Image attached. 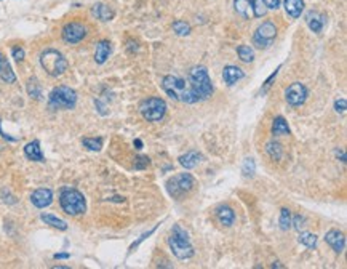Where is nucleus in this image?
Returning <instances> with one entry per match:
<instances>
[{"mask_svg":"<svg viewBox=\"0 0 347 269\" xmlns=\"http://www.w3.org/2000/svg\"><path fill=\"white\" fill-rule=\"evenodd\" d=\"M162 87H164L165 93L174 99V101H182V103H197V98L194 96V93L190 91L189 83L181 79V77L176 75H167L162 80Z\"/></svg>","mask_w":347,"mask_h":269,"instance_id":"1","label":"nucleus"},{"mask_svg":"<svg viewBox=\"0 0 347 269\" xmlns=\"http://www.w3.org/2000/svg\"><path fill=\"white\" fill-rule=\"evenodd\" d=\"M189 87L190 91L197 98V101H203L213 95V85L208 75L206 67L195 66L189 71Z\"/></svg>","mask_w":347,"mask_h":269,"instance_id":"2","label":"nucleus"},{"mask_svg":"<svg viewBox=\"0 0 347 269\" xmlns=\"http://www.w3.org/2000/svg\"><path fill=\"white\" fill-rule=\"evenodd\" d=\"M59 204H61V209L67 215H71V217L83 215L85 210H87V202H85L83 194L80 191L72 189V188H66L61 191Z\"/></svg>","mask_w":347,"mask_h":269,"instance_id":"3","label":"nucleus"},{"mask_svg":"<svg viewBox=\"0 0 347 269\" xmlns=\"http://www.w3.org/2000/svg\"><path fill=\"white\" fill-rule=\"evenodd\" d=\"M40 64L51 77L63 75L67 69V61L58 50H45L40 55Z\"/></svg>","mask_w":347,"mask_h":269,"instance_id":"4","label":"nucleus"},{"mask_svg":"<svg viewBox=\"0 0 347 269\" xmlns=\"http://www.w3.org/2000/svg\"><path fill=\"white\" fill-rule=\"evenodd\" d=\"M48 101H50V106L56 107V109H72L77 103V93L72 88L61 85L51 90Z\"/></svg>","mask_w":347,"mask_h":269,"instance_id":"5","label":"nucleus"},{"mask_svg":"<svg viewBox=\"0 0 347 269\" xmlns=\"http://www.w3.org/2000/svg\"><path fill=\"white\" fill-rule=\"evenodd\" d=\"M194 186H195V180L192 178V175H189V173H179V175L173 176L172 180L167 181L168 194L174 199H179L184 194H187L189 191H192Z\"/></svg>","mask_w":347,"mask_h":269,"instance_id":"6","label":"nucleus"},{"mask_svg":"<svg viewBox=\"0 0 347 269\" xmlns=\"http://www.w3.org/2000/svg\"><path fill=\"white\" fill-rule=\"evenodd\" d=\"M140 111L148 122H159L167 112V104L162 98H148L141 103Z\"/></svg>","mask_w":347,"mask_h":269,"instance_id":"7","label":"nucleus"},{"mask_svg":"<svg viewBox=\"0 0 347 269\" xmlns=\"http://www.w3.org/2000/svg\"><path fill=\"white\" fill-rule=\"evenodd\" d=\"M275 35H277L275 24L271 21H266L256 29V32L253 35V43L256 45L258 48H269L272 45Z\"/></svg>","mask_w":347,"mask_h":269,"instance_id":"8","label":"nucleus"},{"mask_svg":"<svg viewBox=\"0 0 347 269\" xmlns=\"http://www.w3.org/2000/svg\"><path fill=\"white\" fill-rule=\"evenodd\" d=\"M285 98H287V103L293 107H298L301 104L306 103L307 99V88L303 85L301 82H295L287 88L285 91Z\"/></svg>","mask_w":347,"mask_h":269,"instance_id":"9","label":"nucleus"},{"mask_svg":"<svg viewBox=\"0 0 347 269\" xmlns=\"http://www.w3.org/2000/svg\"><path fill=\"white\" fill-rule=\"evenodd\" d=\"M168 245L172 249L173 255L179 260H189L194 257V249L192 245L189 244V241H184V239H178V237H170L168 239Z\"/></svg>","mask_w":347,"mask_h":269,"instance_id":"10","label":"nucleus"},{"mask_svg":"<svg viewBox=\"0 0 347 269\" xmlns=\"http://www.w3.org/2000/svg\"><path fill=\"white\" fill-rule=\"evenodd\" d=\"M87 35V27L82 22H69L63 27V38L67 43H79Z\"/></svg>","mask_w":347,"mask_h":269,"instance_id":"11","label":"nucleus"},{"mask_svg":"<svg viewBox=\"0 0 347 269\" xmlns=\"http://www.w3.org/2000/svg\"><path fill=\"white\" fill-rule=\"evenodd\" d=\"M30 202L37 209H45L53 202V191L47 188H40L30 194Z\"/></svg>","mask_w":347,"mask_h":269,"instance_id":"12","label":"nucleus"},{"mask_svg":"<svg viewBox=\"0 0 347 269\" xmlns=\"http://www.w3.org/2000/svg\"><path fill=\"white\" fill-rule=\"evenodd\" d=\"M325 242L333 249L336 253H343L346 249V237L341 231L338 229H331L325 234Z\"/></svg>","mask_w":347,"mask_h":269,"instance_id":"13","label":"nucleus"},{"mask_svg":"<svg viewBox=\"0 0 347 269\" xmlns=\"http://www.w3.org/2000/svg\"><path fill=\"white\" fill-rule=\"evenodd\" d=\"M306 22H307V26H309L311 30L320 34L323 26H325V16H323L322 13L312 10V11H309V13L306 14Z\"/></svg>","mask_w":347,"mask_h":269,"instance_id":"14","label":"nucleus"},{"mask_svg":"<svg viewBox=\"0 0 347 269\" xmlns=\"http://www.w3.org/2000/svg\"><path fill=\"white\" fill-rule=\"evenodd\" d=\"M243 77H245L243 71L237 66H226L224 71H222V79H224L227 85H234V83H237Z\"/></svg>","mask_w":347,"mask_h":269,"instance_id":"15","label":"nucleus"},{"mask_svg":"<svg viewBox=\"0 0 347 269\" xmlns=\"http://www.w3.org/2000/svg\"><path fill=\"white\" fill-rule=\"evenodd\" d=\"M24 154L29 160H34V162H43L45 160L42 149H40V143H38L37 140L30 141L24 146Z\"/></svg>","mask_w":347,"mask_h":269,"instance_id":"16","label":"nucleus"},{"mask_svg":"<svg viewBox=\"0 0 347 269\" xmlns=\"http://www.w3.org/2000/svg\"><path fill=\"white\" fill-rule=\"evenodd\" d=\"M112 51V47H111V42L109 40H101L96 43V51H95V61L98 64H104L107 58H109Z\"/></svg>","mask_w":347,"mask_h":269,"instance_id":"17","label":"nucleus"},{"mask_svg":"<svg viewBox=\"0 0 347 269\" xmlns=\"http://www.w3.org/2000/svg\"><path fill=\"white\" fill-rule=\"evenodd\" d=\"M178 160H179V164L186 168V170H190V168H195L200 164L202 156H200L197 151H189V152L184 154V156H181Z\"/></svg>","mask_w":347,"mask_h":269,"instance_id":"18","label":"nucleus"},{"mask_svg":"<svg viewBox=\"0 0 347 269\" xmlns=\"http://www.w3.org/2000/svg\"><path fill=\"white\" fill-rule=\"evenodd\" d=\"M283 6H285V11H287L288 16L296 19L301 16V13H303V10H304V2L303 0H285Z\"/></svg>","mask_w":347,"mask_h":269,"instance_id":"19","label":"nucleus"},{"mask_svg":"<svg viewBox=\"0 0 347 269\" xmlns=\"http://www.w3.org/2000/svg\"><path fill=\"white\" fill-rule=\"evenodd\" d=\"M0 77H2V80L6 83L16 82V75H14V72L11 71L10 63L6 61V58L2 55V53H0Z\"/></svg>","mask_w":347,"mask_h":269,"instance_id":"20","label":"nucleus"},{"mask_svg":"<svg viewBox=\"0 0 347 269\" xmlns=\"http://www.w3.org/2000/svg\"><path fill=\"white\" fill-rule=\"evenodd\" d=\"M216 217H218L221 225H224V226L229 228V226H232V223L235 220V213H234L232 209H230V207L222 205L218 209V212H216Z\"/></svg>","mask_w":347,"mask_h":269,"instance_id":"21","label":"nucleus"},{"mask_svg":"<svg viewBox=\"0 0 347 269\" xmlns=\"http://www.w3.org/2000/svg\"><path fill=\"white\" fill-rule=\"evenodd\" d=\"M91 13H93L99 21H111L115 14L111 6L106 3H96L93 6V10H91Z\"/></svg>","mask_w":347,"mask_h":269,"instance_id":"22","label":"nucleus"},{"mask_svg":"<svg viewBox=\"0 0 347 269\" xmlns=\"http://www.w3.org/2000/svg\"><path fill=\"white\" fill-rule=\"evenodd\" d=\"M272 133L275 136H282V135H290V127L287 124V120L283 117H275L274 124H272Z\"/></svg>","mask_w":347,"mask_h":269,"instance_id":"23","label":"nucleus"},{"mask_svg":"<svg viewBox=\"0 0 347 269\" xmlns=\"http://www.w3.org/2000/svg\"><path fill=\"white\" fill-rule=\"evenodd\" d=\"M42 221L45 223V225H50L53 228H56L59 231H66L67 229V225L63 221V220H59L58 217H55V215H48V213H43L42 215Z\"/></svg>","mask_w":347,"mask_h":269,"instance_id":"24","label":"nucleus"},{"mask_svg":"<svg viewBox=\"0 0 347 269\" xmlns=\"http://www.w3.org/2000/svg\"><path fill=\"white\" fill-rule=\"evenodd\" d=\"M234 10L243 18H250L251 14V3L250 0H234Z\"/></svg>","mask_w":347,"mask_h":269,"instance_id":"25","label":"nucleus"},{"mask_svg":"<svg viewBox=\"0 0 347 269\" xmlns=\"http://www.w3.org/2000/svg\"><path fill=\"white\" fill-rule=\"evenodd\" d=\"M237 53H238V58H240L243 63H251L254 59V51L250 45H240V47L237 48Z\"/></svg>","mask_w":347,"mask_h":269,"instance_id":"26","label":"nucleus"},{"mask_svg":"<svg viewBox=\"0 0 347 269\" xmlns=\"http://www.w3.org/2000/svg\"><path fill=\"white\" fill-rule=\"evenodd\" d=\"M266 152L269 154V156H271V159L280 160V157H282V144H280V143H275V141L267 143Z\"/></svg>","mask_w":347,"mask_h":269,"instance_id":"27","label":"nucleus"},{"mask_svg":"<svg viewBox=\"0 0 347 269\" xmlns=\"http://www.w3.org/2000/svg\"><path fill=\"white\" fill-rule=\"evenodd\" d=\"M298 241H299V244L306 245V247L314 249L315 245H317V236L311 234V233H301L299 237H298Z\"/></svg>","mask_w":347,"mask_h":269,"instance_id":"28","label":"nucleus"},{"mask_svg":"<svg viewBox=\"0 0 347 269\" xmlns=\"http://www.w3.org/2000/svg\"><path fill=\"white\" fill-rule=\"evenodd\" d=\"M250 3H251V10H253V14L256 18H263L267 8H266V5L263 0H250Z\"/></svg>","mask_w":347,"mask_h":269,"instance_id":"29","label":"nucleus"},{"mask_svg":"<svg viewBox=\"0 0 347 269\" xmlns=\"http://www.w3.org/2000/svg\"><path fill=\"white\" fill-rule=\"evenodd\" d=\"M83 146L90 151H101L103 148V140L101 138H83Z\"/></svg>","mask_w":347,"mask_h":269,"instance_id":"30","label":"nucleus"},{"mask_svg":"<svg viewBox=\"0 0 347 269\" xmlns=\"http://www.w3.org/2000/svg\"><path fill=\"white\" fill-rule=\"evenodd\" d=\"M27 93L30 98H34V99H38L42 96V90H40V85H38V82L35 79H30L27 82Z\"/></svg>","mask_w":347,"mask_h":269,"instance_id":"31","label":"nucleus"},{"mask_svg":"<svg viewBox=\"0 0 347 269\" xmlns=\"http://www.w3.org/2000/svg\"><path fill=\"white\" fill-rule=\"evenodd\" d=\"M280 228L283 231H288L291 228V212L288 209H282L280 212Z\"/></svg>","mask_w":347,"mask_h":269,"instance_id":"32","label":"nucleus"},{"mask_svg":"<svg viewBox=\"0 0 347 269\" xmlns=\"http://www.w3.org/2000/svg\"><path fill=\"white\" fill-rule=\"evenodd\" d=\"M173 30L178 35H187L190 32V26L184 21H174L173 22Z\"/></svg>","mask_w":347,"mask_h":269,"instance_id":"33","label":"nucleus"},{"mask_svg":"<svg viewBox=\"0 0 347 269\" xmlns=\"http://www.w3.org/2000/svg\"><path fill=\"white\" fill-rule=\"evenodd\" d=\"M242 172L245 176H253L254 172H256V165H254V160L253 159H245L243 167H242Z\"/></svg>","mask_w":347,"mask_h":269,"instance_id":"34","label":"nucleus"},{"mask_svg":"<svg viewBox=\"0 0 347 269\" xmlns=\"http://www.w3.org/2000/svg\"><path fill=\"white\" fill-rule=\"evenodd\" d=\"M173 237H178V239H184V241H189V234L187 231L184 229L181 225H174L173 226V233H172Z\"/></svg>","mask_w":347,"mask_h":269,"instance_id":"35","label":"nucleus"},{"mask_svg":"<svg viewBox=\"0 0 347 269\" xmlns=\"http://www.w3.org/2000/svg\"><path fill=\"white\" fill-rule=\"evenodd\" d=\"M291 225L296 231L301 233V229H304V226H306V218L303 217V215H296L295 218H291Z\"/></svg>","mask_w":347,"mask_h":269,"instance_id":"36","label":"nucleus"},{"mask_svg":"<svg viewBox=\"0 0 347 269\" xmlns=\"http://www.w3.org/2000/svg\"><path fill=\"white\" fill-rule=\"evenodd\" d=\"M148 165H149V159L144 157V156L138 157V159L135 160V168H136V170H143V168H146Z\"/></svg>","mask_w":347,"mask_h":269,"instance_id":"37","label":"nucleus"},{"mask_svg":"<svg viewBox=\"0 0 347 269\" xmlns=\"http://www.w3.org/2000/svg\"><path fill=\"white\" fill-rule=\"evenodd\" d=\"M279 69H280V66L277 67V69H275V72H272V75L269 77V79L266 80V83H264V88H261V93H263V95L266 93V91H267L269 88H271V85H272V80H274L275 77H277V74H279Z\"/></svg>","mask_w":347,"mask_h":269,"instance_id":"38","label":"nucleus"},{"mask_svg":"<svg viewBox=\"0 0 347 269\" xmlns=\"http://www.w3.org/2000/svg\"><path fill=\"white\" fill-rule=\"evenodd\" d=\"M11 55H13V58L18 61V63H21L22 59H24V50H22L21 47H14L13 50H11Z\"/></svg>","mask_w":347,"mask_h":269,"instance_id":"39","label":"nucleus"},{"mask_svg":"<svg viewBox=\"0 0 347 269\" xmlns=\"http://www.w3.org/2000/svg\"><path fill=\"white\" fill-rule=\"evenodd\" d=\"M346 107H347V101H346L344 98L338 99V101L335 103V109H336V112H339V114H344V112H346Z\"/></svg>","mask_w":347,"mask_h":269,"instance_id":"40","label":"nucleus"},{"mask_svg":"<svg viewBox=\"0 0 347 269\" xmlns=\"http://www.w3.org/2000/svg\"><path fill=\"white\" fill-rule=\"evenodd\" d=\"M156 229H157V226H156V228H154V229H151V231H149V233H146V234H143V236L140 237V239H138V241H136V242H135V244L132 245V247H130V250H135V249L138 247V245H140V244H141V242H143L144 239H148V237H149L151 234H154V233H156Z\"/></svg>","mask_w":347,"mask_h":269,"instance_id":"41","label":"nucleus"},{"mask_svg":"<svg viewBox=\"0 0 347 269\" xmlns=\"http://www.w3.org/2000/svg\"><path fill=\"white\" fill-rule=\"evenodd\" d=\"M267 10H277L280 6V0H263Z\"/></svg>","mask_w":347,"mask_h":269,"instance_id":"42","label":"nucleus"},{"mask_svg":"<svg viewBox=\"0 0 347 269\" xmlns=\"http://www.w3.org/2000/svg\"><path fill=\"white\" fill-rule=\"evenodd\" d=\"M69 258V253H56L55 260H67Z\"/></svg>","mask_w":347,"mask_h":269,"instance_id":"43","label":"nucleus"},{"mask_svg":"<svg viewBox=\"0 0 347 269\" xmlns=\"http://www.w3.org/2000/svg\"><path fill=\"white\" fill-rule=\"evenodd\" d=\"M336 154H338V156H341V162L346 164V154H344V151H341V152L336 151Z\"/></svg>","mask_w":347,"mask_h":269,"instance_id":"44","label":"nucleus"},{"mask_svg":"<svg viewBox=\"0 0 347 269\" xmlns=\"http://www.w3.org/2000/svg\"><path fill=\"white\" fill-rule=\"evenodd\" d=\"M135 146H136V149H141L143 148V141L141 140H135Z\"/></svg>","mask_w":347,"mask_h":269,"instance_id":"45","label":"nucleus"}]
</instances>
